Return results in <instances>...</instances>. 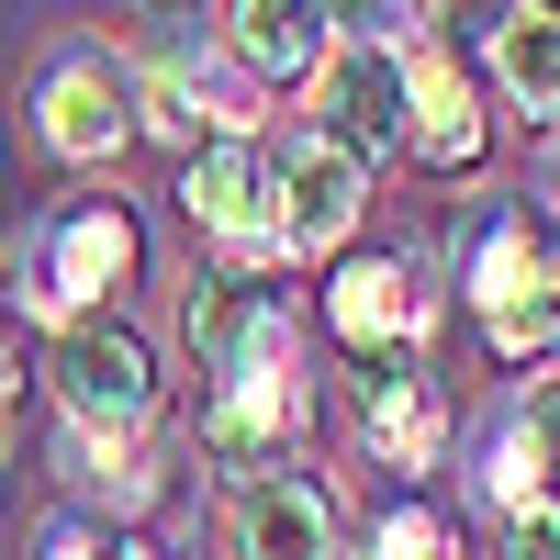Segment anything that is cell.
I'll return each instance as SVG.
<instances>
[{"label": "cell", "mask_w": 560, "mask_h": 560, "mask_svg": "<svg viewBox=\"0 0 560 560\" xmlns=\"http://www.w3.org/2000/svg\"><path fill=\"white\" fill-rule=\"evenodd\" d=\"M236 549L247 560H337V516L303 471H258L236 493Z\"/></svg>", "instance_id": "obj_7"}, {"label": "cell", "mask_w": 560, "mask_h": 560, "mask_svg": "<svg viewBox=\"0 0 560 560\" xmlns=\"http://www.w3.org/2000/svg\"><path fill=\"white\" fill-rule=\"evenodd\" d=\"M337 337L370 359V348H393V359H415V325H427V292H415V269H393V258H359V269H337ZM382 359V370H393Z\"/></svg>", "instance_id": "obj_8"}, {"label": "cell", "mask_w": 560, "mask_h": 560, "mask_svg": "<svg viewBox=\"0 0 560 560\" xmlns=\"http://www.w3.org/2000/svg\"><path fill=\"white\" fill-rule=\"evenodd\" d=\"M179 202H191V224H202V236H224L236 258H269V247H280V202H269V158H258V147L191 158Z\"/></svg>", "instance_id": "obj_4"}, {"label": "cell", "mask_w": 560, "mask_h": 560, "mask_svg": "<svg viewBox=\"0 0 560 560\" xmlns=\"http://www.w3.org/2000/svg\"><path fill=\"white\" fill-rule=\"evenodd\" d=\"M404 90H415V158H427V168H471L482 158V113H471V79H459L448 57H438V45H427V57H415L404 68Z\"/></svg>", "instance_id": "obj_9"}, {"label": "cell", "mask_w": 560, "mask_h": 560, "mask_svg": "<svg viewBox=\"0 0 560 560\" xmlns=\"http://www.w3.org/2000/svg\"><path fill=\"white\" fill-rule=\"evenodd\" d=\"M124 269H135V224H124V202H79V213H57V236H45V303H57V314L102 303Z\"/></svg>", "instance_id": "obj_5"}, {"label": "cell", "mask_w": 560, "mask_h": 560, "mask_svg": "<svg viewBox=\"0 0 560 560\" xmlns=\"http://www.w3.org/2000/svg\"><path fill=\"white\" fill-rule=\"evenodd\" d=\"M482 325L504 359H538L560 337V247L538 236V224H504V236L482 247Z\"/></svg>", "instance_id": "obj_2"}, {"label": "cell", "mask_w": 560, "mask_h": 560, "mask_svg": "<svg viewBox=\"0 0 560 560\" xmlns=\"http://www.w3.org/2000/svg\"><path fill=\"white\" fill-rule=\"evenodd\" d=\"M549 12H560V0H549Z\"/></svg>", "instance_id": "obj_20"}, {"label": "cell", "mask_w": 560, "mask_h": 560, "mask_svg": "<svg viewBox=\"0 0 560 560\" xmlns=\"http://www.w3.org/2000/svg\"><path fill=\"white\" fill-rule=\"evenodd\" d=\"M370 448H382L393 471H427L438 459V393H427L415 359H393L382 382H370Z\"/></svg>", "instance_id": "obj_12"}, {"label": "cell", "mask_w": 560, "mask_h": 560, "mask_svg": "<svg viewBox=\"0 0 560 560\" xmlns=\"http://www.w3.org/2000/svg\"><path fill=\"white\" fill-rule=\"evenodd\" d=\"M493 68H504V90L527 113H560V12H516L493 34Z\"/></svg>", "instance_id": "obj_13"}, {"label": "cell", "mask_w": 560, "mask_h": 560, "mask_svg": "<svg viewBox=\"0 0 560 560\" xmlns=\"http://www.w3.org/2000/svg\"><path fill=\"white\" fill-rule=\"evenodd\" d=\"M325 113H337L348 158H382V147H404L415 90H404V68L382 57V45H348V57H325Z\"/></svg>", "instance_id": "obj_6"}, {"label": "cell", "mask_w": 560, "mask_h": 560, "mask_svg": "<svg viewBox=\"0 0 560 560\" xmlns=\"http://www.w3.org/2000/svg\"><path fill=\"white\" fill-rule=\"evenodd\" d=\"M325 45H337V12H325V0H247L236 12V57L258 79H314Z\"/></svg>", "instance_id": "obj_10"}, {"label": "cell", "mask_w": 560, "mask_h": 560, "mask_svg": "<svg viewBox=\"0 0 560 560\" xmlns=\"http://www.w3.org/2000/svg\"><path fill=\"white\" fill-rule=\"evenodd\" d=\"M516 560H560V516H549V504L516 516Z\"/></svg>", "instance_id": "obj_17"}, {"label": "cell", "mask_w": 560, "mask_h": 560, "mask_svg": "<svg viewBox=\"0 0 560 560\" xmlns=\"http://www.w3.org/2000/svg\"><path fill=\"white\" fill-rule=\"evenodd\" d=\"M23 382V337H12V314H0V393Z\"/></svg>", "instance_id": "obj_19"}, {"label": "cell", "mask_w": 560, "mask_h": 560, "mask_svg": "<svg viewBox=\"0 0 560 560\" xmlns=\"http://www.w3.org/2000/svg\"><path fill=\"white\" fill-rule=\"evenodd\" d=\"M147 124H158V135H179V147H202L213 102L191 90V68H147Z\"/></svg>", "instance_id": "obj_15"}, {"label": "cell", "mask_w": 560, "mask_h": 560, "mask_svg": "<svg viewBox=\"0 0 560 560\" xmlns=\"http://www.w3.org/2000/svg\"><path fill=\"white\" fill-rule=\"evenodd\" d=\"M45 147H57V158H113L124 147V90L90 68V57L45 79Z\"/></svg>", "instance_id": "obj_11"}, {"label": "cell", "mask_w": 560, "mask_h": 560, "mask_svg": "<svg viewBox=\"0 0 560 560\" xmlns=\"http://www.w3.org/2000/svg\"><path fill=\"white\" fill-rule=\"evenodd\" d=\"M325 12H337V34H359V45H370V34H382V12H393V0H325Z\"/></svg>", "instance_id": "obj_18"}, {"label": "cell", "mask_w": 560, "mask_h": 560, "mask_svg": "<svg viewBox=\"0 0 560 560\" xmlns=\"http://www.w3.org/2000/svg\"><path fill=\"white\" fill-rule=\"evenodd\" d=\"M57 404L79 415L90 438L147 427V415H158V359H147V337L113 325V314H79L68 337H57Z\"/></svg>", "instance_id": "obj_1"}, {"label": "cell", "mask_w": 560, "mask_h": 560, "mask_svg": "<svg viewBox=\"0 0 560 560\" xmlns=\"http://www.w3.org/2000/svg\"><path fill=\"white\" fill-rule=\"evenodd\" d=\"M269 337V303L247 292V280H202V292H191V348L224 370V359H247Z\"/></svg>", "instance_id": "obj_14"}, {"label": "cell", "mask_w": 560, "mask_h": 560, "mask_svg": "<svg viewBox=\"0 0 560 560\" xmlns=\"http://www.w3.org/2000/svg\"><path fill=\"white\" fill-rule=\"evenodd\" d=\"M269 202H280V247H337L359 224V158L337 147V135H303L292 158H269Z\"/></svg>", "instance_id": "obj_3"}, {"label": "cell", "mask_w": 560, "mask_h": 560, "mask_svg": "<svg viewBox=\"0 0 560 560\" xmlns=\"http://www.w3.org/2000/svg\"><path fill=\"white\" fill-rule=\"evenodd\" d=\"M370 560H448V527L427 516V504H404V516H382V538H370Z\"/></svg>", "instance_id": "obj_16"}]
</instances>
